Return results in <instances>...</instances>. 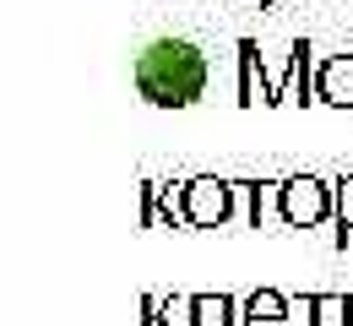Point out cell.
Returning a JSON list of instances; mask_svg holds the SVG:
<instances>
[{"instance_id": "cell-9", "label": "cell", "mask_w": 353, "mask_h": 326, "mask_svg": "<svg viewBox=\"0 0 353 326\" xmlns=\"http://www.w3.org/2000/svg\"><path fill=\"white\" fill-rule=\"evenodd\" d=\"M310 326H353V299L348 294H315V321Z\"/></svg>"}, {"instance_id": "cell-4", "label": "cell", "mask_w": 353, "mask_h": 326, "mask_svg": "<svg viewBox=\"0 0 353 326\" xmlns=\"http://www.w3.org/2000/svg\"><path fill=\"white\" fill-rule=\"evenodd\" d=\"M315 103L353 109V54H326L315 65Z\"/></svg>"}, {"instance_id": "cell-8", "label": "cell", "mask_w": 353, "mask_h": 326, "mask_svg": "<svg viewBox=\"0 0 353 326\" xmlns=\"http://www.w3.org/2000/svg\"><path fill=\"white\" fill-rule=\"evenodd\" d=\"M201 305V326H239V299L228 294H196Z\"/></svg>"}, {"instance_id": "cell-1", "label": "cell", "mask_w": 353, "mask_h": 326, "mask_svg": "<svg viewBox=\"0 0 353 326\" xmlns=\"http://www.w3.org/2000/svg\"><path fill=\"white\" fill-rule=\"evenodd\" d=\"M136 93L158 109H190L207 93V54L190 39H152L136 54Z\"/></svg>"}, {"instance_id": "cell-5", "label": "cell", "mask_w": 353, "mask_h": 326, "mask_svg": "<svg viewBox=\"0 0 353 326\" xmlns=\"http://www.w3.org/2000/svg\"><path fill=\"white\" fill-rule=\"evenodd\" d=\"M294 310H288V294L277 288H256L245 305H239V326H288Z\"/></svg>"}, {"instance_id": "cell-11", "label": "cell", "mask_w": 353, "mask_h": 326, "mask_svg": "<svg viewBox=\"0 0 353 326\" xmlns=\"http://www.w3.org/2000/svg\"><path fill=\"white\" fill-rule=\"evenodd\" d=\"M158 305H163V299H152V294L141 299V326H158Z\"/></svg>"}, {"instance_id": "cell-3", "label": "cell", "mask_w": 353, "mask_h": 326, "mask_svg": "<svg viewBox=\"0 0 353 326\" xmlns=\"http://www.w3.org/2000/svg\"><path fill=\"white\" fill-rule=\"evenodd\" d=\"M234 196H239V180H218V174L185 180V185H179L185 229H223V223H234V212H239Z\"/></svg>"}, {"instance_id": "cell-12", "label": "cell", "mask_w": 353, "mask_h": 326, "mask_svg": "<svg viewBox=\"0 0 353 326\" xmlns=\"http://www.w3.org/2000/svg\"><path fill=\"white\" fill-rule=\"evenodd\" d=\"M261 11H272V0H261Z\"/></svg>"}, {"instance_id": "cell-6", "label": "cell", "mask_w": 353, "mask_h": 326, "mask_svg": "<svg viewBox=\"0 0 353 326\" xmlns=\"http://www.w3.org/2000/svg\"><path fill=\"white\" fill-rule=\"evenodd\" d=\"M266 77L261 71V44L256 39H239V103H266Z\"/></svg>"}, {"instance_id": "cell-10", "label": "cell", "mask_w": 353, "mask_h": 326, "mask_svg": "<svg viewBox=\"0 0 353 326\" xmlns=\"http://www.w3.org/2000/svg\"><path fill=\"white\" fill-rule=\"evenodd\" d=\"M353 234V174L337 180V245H348Z\"/></svg>"}, {"instance_id": "cell-7", "label": "cell", "mask_w": 353, "mask_h": 326, "mask_svg": "<svg viewBox=\"0 0 353 326\" xmlns=\"http://www.w3.org/2000/svg\"><path fill=\"white\" fill-rule=\"evenodd\" d=\"M158 326H201V305L196 294H169L158 305Z\"/></svg>"}, {"instance_id": "cell-2", "label": "cell", "mask_w": 353, "mask_h": 326, "mask_svg": "<svg viewBox=\"0 0 353 326\" xmlns=\"http://www.w3.org/2000/svg\"><path fill=\"white\" fill-rule=\"evenodd\" d=\"M277 218L288 229H321L326 218H337V185L315 180V174H294L277 185Z\"/></svg>"}]
</instances>
